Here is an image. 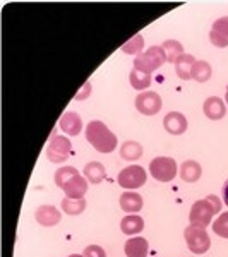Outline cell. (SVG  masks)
Wrapping results in <instances>:
<instances>
[{"label":"cell","instance_id":"ac0fdd59","mask_svg":"<svg viewBox=\"0 0 228 257\" xmlns=\"http://www.w3.org/2000/svg\"><path fill=\"white\" fill-rule=\"evenodd\" d=\"M120 230L122 233L129 235H138L144 230V219L138 216V214H129V216H124V219L120 221Z\"/></svg>","mask_w":228,"mask_h":257},{"label":"cell","instance_id":"ffe728a7","mask_svg":"<svg viewBox=\"0 0 228 257\" xmlns=\"http://www.w3.org/2000/svg\"><path fill=\"white\" fill-rule=\"evenodd\" d=\"M144 149L139 143L136 141H126V143L120 146V158H124L126 161H136L143 156Z\"/></svg>","mask_w":228,"mask_h":257},{"label":"cell","instance_id":"603a6c76","mask_svg":"<svg viewBox=\"0 0 228 257\" xmlns=\"http://www.w3.org/2000/svg\"><path fill=\"white\" fill-rule=\"evenodd\" d=\"M86 206H88L86 199L64 197V201H62V211H64L65 214H69V216H77V214H81L82 211L86 209Z\"/></svg>","mask_w":228,"mask_h":257},{"label":"cell","instance_id":"3957f363","mask_svg":"<svg viewBox=\"0 0 228 257\" xmlns=\"http://www.w3.org/2000/svg\"><path fill=\"white\" fill-rule=\"evenodd\" d=\"M184 238H185V243H187L189 250L192 254H206L211 247V238L206 231V228L202 226H196V225H189L185 228L184 231Z\"/></svg>","mask_w":228,"mask_h":257},{"label":"cell","instance_id":"cb8c5ba5","mask_svg":"<svg viewBox=\"0 0 228 257\" xmlns=\"http://www.w3.org/2000/svg\"><path fill=\"white\" fill-rule=\"evenodd\" d=\"M129 81H131V86L136 91H146L149 86H151L153 79L149 74H144V72H139V70L132 69L129 74Z\"/></svg>","mask_w":228,"mask_h":257},{"label":"cell","instance_id":"52a82bcc","mask_svg":"<svg viewBox=\"0 0 228 257\" xmlns=\"http://www.w3.org/2000/svg\"><path fill=\"white\" fill-rule=\"evenodd\" d=\"M214 214L216 213H214L213 206H211V202L208 199H199V201H196L192 204V208H190L189 221H190V225L206 228L211 223Z\"/></svg>","mask_w":228,"mask_h":257},{"label":"cell","instance_id":"f546056e","mask_svg":"<svg viewBox=\"0 0 228 257\" xmlns=\"http://www.w3.org/2000/svg\"><path fill=\"white\" fill-rule=\"evenodd\" d=\"M89 93H91V82H86L84 88L79 89V93L74 96V99H77V101H81V99H86V98L89 96Z\"/></svg>","mask_w":228,"mask_h":257},{"label":"cell","instance_id":"d6a6232c","mask_svg":"<svg viewBox=\"0 0 228 257\" xmlns=\"http://www.w3.org/2000/svg\"><path fill=\"white\" fill-rule=\"evenodd\" d=\"M225 101H226V106H228V86H226V94H225Z\"/></svg>","mask_w":228,"mask_h":257},{"label":"cell","instance_id":"d4e9b609","mask_svg":"<svg viewBox=\"0 0 228 257\" xmlns=\"http://www.w3.org/2000/svg\"><path fill=\"white\" fill-rule=\"evenodd\" d=\"M161 48H163L165 55H167V60L173 62V64L179 60V57L184 55V47H182V43H179L177 40H167L161 45Z\"/></svg>","mask_w":228,"mask_h":257},{"label":"cell","instance_id":"f1b7e54d","mask_svg":"<svg viewBox=\"0 0 228 257\" xmlns=\"http://www.w3.org/2000/svg\"><path fill=\"white\" fill-rule=\"evenodd\" d=\"M84 257H106V252L99 245H88L84 248Z\"/></svg>","mask_w":228,"mask_h":257},{"label":"cell","instance_id":"8992f818","mask_svg":"<svg viewBox=\"0 0 228 257\" xmlns=\"http://www.w3.org/2000/svg\"><path fill=\"white\" fill-rule=\"evenodd\" d=\"M146 170L139 165H131V167H126L122 172L119 173V185L122 189H129V190H134V189H139L146 184Z\"/></svg>","mask_w":228,"mask_h":257},{"label":"cell","instance_id":"5b68a950","mask_svg":"<svg viewBox=\"0 0 228 257\" xmlns=\"http://www.w3.org/2000/svg\"><path fill=\"white\" fill-rule=\"evenodd\" d=\"M70 149H72V144H70L69 138L55 136V128H53V134L47 144V158L52 163H64L69 158Z\"/></svg>","mask_w":228,"mask_h":257},{"label":"cell","instance_id":"ba28073f","mask_svg":"<svg viewBox=\"0 0 228 257\" xmlns=\"http://www.w3.org/2000/svg\"><path fill=\"white\" fill-rule=\"evenodd\" d=\"M136 108L143 115H156L161 110V96L155 91H144L136 96Z\"/></svg>","mask_w":228,"mask_h":257},{"label":"cell","instance_id":"2e32d148","mask_svg":"<svg viewBox=\"0 0 228 257\" xmlns=\"http://www.w3.org/2000/svg\"><path fill=\"white\" fill-rule=\"evenodd\" d=\"M201 175H202V167L197 163L196 160L184 161L179 168V177L184 182H187V184H194V182H197L199 178H201Z\"/></svg>","mask_w":228,"mask_h":257},{"label":"cell","instance_id":"7402d4cb","mask_svg":"<svg viewBox=\"0 0 228 257\" xmlns=\"http://www.w3.org/2000/svg\"><path fill=\"white\" fill-rule=\"evenodd\" d=\"M213 69L206 60H196V64L192 65V72H190V79L197 82H208L211 79Z\"/></svg>","mask_w":228,"mask_h":257},{"label":"cell","instance_id":"8fae6325","mask_svg":"<svg viewBox=\"0 0 228 257\" xmlns=\"http://www.w3.org/2000/svg\"><path fill=\"white\" fill-rule=\"evenodd\" d=\"M163 127L168 134L180 136L187 131V118H185L184 113H180V111H170L163 118Z\"/></svg>","mask_w":228,"mask_h":257},{"label":"cell","instance_id":"4316f807","mask_svg":"<svg viewBox=\"0 0 228 257\" xmlns=\"http://www.w3.org/2000/svg\"><path fill=\"white\" fill-rule=\"evenodd\" d=\"M77 168H74V167H62V168H59L55 172V175H53V182H55V185L57 187H64V184L67 180H70L74 175H77Z\"/></svg>","mask_w":228,"mask_h":257},{"label":"cell","instance_id":"44dd1931","mask_svg":"<svg viewBox=\"0 0 228 257\" xmlns=\"http://www.w3.org/2000/svg\"><path fill=\"white\" fill-rule=\"evenodd\" d=\"M196 64V59L189 53H184L182 57H179V60L175 62V72L180 79L189 81L190 79V72H192V65Z\"/></svg>","mask_w":228,"mask_h":257},{"label":"cell","instance_id":"5bb4252c","mask_svg":"<svg viewBox=\"0 0 228 257\" xmlns=\"http://www.w3.org/2000/svg\"><path fill=\"white\" fill-rule=\"evenodd\" d=\"M202 111L209 120H219L225 117L226 113V105L221 98L218 96H209L206 98L204 105H202Z\"/></svg>","mask_w":228,"mask_h":257},{"label":"cell","instance_id":"4fadbf2b","mask_svg":"<svg viewBox=\"0 0 228 257\" xmlns=\"http://www.w3.org/2000/svg\"><path fill=\"white\" fill-rule=\"evenodd\" d=\"M119 201H120V208H122V211H126V213H129V214H138L144 206L143 196L138 192H134V190L122 192V196H120Z\"/></svg>","mask_w":228,"mask_h":257},{"label":"cell","instance_id":"30bf717a","mask_svg":"<svg viewBox=\"0 0 228 257\" xmlns=\"http://www.w3.org/2000/svg\"><path fill=\"white\" fill-rule=\"evenodd\" d=\"M88 184L89 182L86 180V177L77 173V175H74L70 180L65 182L62 190H64L65 197H69V199H84V194L88 192Z\"/></svg>","mask_w":228,"mask_h":257},{"label":"cell","instance_id":"9a60e30c","mask_svg":"<svg viewBox=\"0 0 228 257\" xmlns=\"http://www.w3.org/2000/svg\"><path fill=\"white\" fill-rule=\"evenodd\" d=\"M59 125L65 134L77 136V134H81V131H82V120L79 117V113H76V111H65L60 117Z\"/></svg>","mask_w":228,"mask_h":257},{"label":"cell","instance_id":"484cf974","mask_svg":"<svg viewBox=\"0 0 228 257\" xmlns=\"http://www.w3.org/2000/svg\"><path fill=\"white\" fill-rule=\"evenodd\" d=\"M143 48H144L143 35H136V36H132L127 43H124L122 47H120V52L127 53V55H136V57H138V55L143 53Z\"/></svg>","mask_w":228,"mask_h":257},{"label":"cell","instance_id":"83f0119b","mask_svg":"<svg viewBox=\"0 0 228 257\" xmlns=\"http://www.w3.org/2000/svg\"><path fill=\"white\" fill-rule=\"evenodd\" d=\"M213 231L221 238H228V211L221 213L213 221Z\"/></svg>","mask_w":228,"mask_h":257},{"label":"cell","instance_id":"7c38bea8","mask_svg":"<svg viewBox=\"0 0 228 257\" xmlns=\"http://www.w3.org/2000/svg\"><path fill=\"white\" fill-rule=\"evenodd\" d=\"M35 219H36V223H38V225L50 228V226H55L57 223H60L62 214H60V211L55 208V206L45 204V206H40V208L36 209Z\"/></svg>","mask_w":228,"mask_h":257},{"label":"cell","instance_id":"7a4b0ae2","mask_svg":"<svg viewBox=\"0 0 228 257\" xmlns=\"http://www.w3.org/2000/svg\"><path fill=\"white\" fill-rule=\"evenodd\" d=\"M167 60V55H165L163 48L155 45L148 50V52H143L141 55H138L134 59V69L139 70V72L149 74L151 76L155 70H158L161 65Z\"/></svg>","mask_w":228,"mask_h":257},{"label":"cell","instance_id":"4dcf8cb0","mask_svg":"<svg viewBox=\"0 0 228 257\" xmlns=\"http://www.w3.org/2000/svg\"><path fill=\"white\" fill-rule=\"evenodd\" d=\"M206 199H208V201L211 202V206H213L214 213L218 214L219 211H221V201H219V197H218V196H213V194H211V196H208Z\"/></svg>","mask_w":228,"mask_h":257},{"label":"cell","instance_id":"d6986e66","mask_svg":"<svg viewBox=\"0 0 228 257\" xmlns=\"http://www.w3.org/2000/svg\"><path fill=\"white\" fill-rule=\"evenodd\" d=\"M84 177L89 184H94V185L101 184L106 177V170L103 167V163H99V161H91V163H88L84 167Z\"/></svg>","mask_w":228,"mask_h":257},{"label":"cell","instance_id":"836d02e7","mask_svg":"<svg viewBox=\"0 0 228 257\" xmlns=\"http://www.w3.org/2000/svg\"><path fill=\"white\" fill-rule=\"evenodd\" d=\"M69 257H84V255H81V254H72V255H69Z\"/></svg>","mask_w":228,"mask_h":257},{"label":"cell","instance_id":"277c9868","mask_svg":"<svg viewBox=\"0 0 228 257\" xmlns=\"http://www.w3.org/2000/svg\"><path fill=\"white\" fill-rule=\"evenodd\" d=\"M149 173L158 182H172L179 173V167H177V161L170 156H156L149 163Z\"/></svg>","mask_w":228,"mask_h":257},{"label":"cell","instance_id":"6da1fadb","mask_svg":"<svg viewBox=\"0 0 228 257\" xmlns=\"http://www.w3.org/2000/svg\"><path fill=\"white\" fill-rule=\"evenodd\" d=\"M84 136H86V139H88V143L96 149L98 153L108 155V153L117 149V144H119L117 136H115L101 120H91L88 125H86Z\"/></svg>","mask_w":228,"mask_h":257},{"label":"cell","instance_id":"9c48e42d","mask_svg":"<svg viewBox=\"0 0 228 257\" xmlns=\"http://www.w3.org/2000/svg\"><path fill=\"white\" fill-rule=\"evenodd\" d=\"M209 41L216 48L228 47V16H223L213 23L209 31Z\"/></svg>","mask_w":228,"mask_h":257},{"label":"cell","instance_id":"e0dca14e","mask_svg":"<svg viewBox=\"0 0 228 257\" xmlns=\"http://www.w3.org/2000/svg\"><path fill=\"white\" fill-rule=\"evenodd\" d=\"M124 250H126L127 257H148L149 243H148V240L143 237H131L126 242Z\"/></svg>","mask_w":228,"mask_h":257},{"label":"cell","instance_id":"1f68e13d","mask_svg":"<svg viewBox=\"0 0 228 257\" xmlns=\"http://www.w3.org/2000/svg\"><path fill=\"white\" fill-rule=\"evenodd\" d=\"M223 202L228 206V178L225 180V184H223Z\"/></svg>","mask_w":228,"mask_h":257}]
</instances>
